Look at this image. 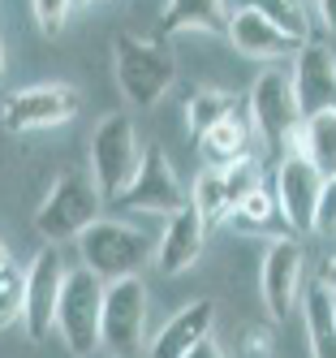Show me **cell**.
Masks as SVG:
<instances>
[{
    "label": "cell",
    "instance_id": "cell-4",
    "mask_svg": "<svg viewBox=\"0 0 336 358\" xmlns=\"http://www.w3.org/2000/svg\"><path fill=\"white\" fill-rule=\"evenodd\" d=\"M155 242L143 229L125 224V220H95L82 238H78V255H82V268H91L103 280H125L138 276L151 259H155Z\"/></svg>",
    "mask_w": 336,
    "mask_h": 358
},
{
    "label": "cell",
    "instance_id": "cell-19",
    "mask_svg": "<svg viewBox=\"0 0 336 358\" xmlns=\"http://www.w3.org/2000/svg\"><path fill=\"white\" fill-rule=\"evenodd\" d=\"M164 17V31L177 35V31H203V35H228V17L233 9L216 5V0H190V5H181V0H173V5L160 9Z\"/></svg>",
    "mask_w": 336,
    "mask_h": 358
},
{
    "label": "cell",
    "instance_id": "cell-9",
    "mask_svg": "<svg viewBox=\"0 0 336 358\" xmlns=\"http://www.w3.org/2000/svg\"><path fill=\"white\" fill-rule=\"evenodd\" d=\"M78 108H82V95H78L69 83H39V87H26V91L5 99L0 125H5L9 134L52 130V125H61V121H73Z\"/></svg>",
    "mask_w": 336,
    "mask_h": 358
},
{
    "label": "cell",
    "instance_id": "cell-14",
    "mask_svg": "<svg viewBox=\"0 0 336 358\" xmlns=\"http://www.w3.org/2000/svg\"><path fill=\"white\" fill-rule=\"evenodd\" d=\"M228 43L238 48L242 57H250V61H284V57H298L302 52L293 39H284L272 27V17L263 13V5L233 9V17H228Z\"/></svg>",
    "mask_w": 336,
    "mask_h": 358
},
{
    "label": "cell",
    "instance_id": "cell-16",
    "mask_svg": "<svg viewBox=\"0 0 336 358\" xmlns=\"http://www.w3.org/2000/svg\"><path fill=\"white\" fill-rule=\"evenodd\" d=\"M203 242H207V220H203L194 208L177 212V216L164 224L160 246H155V268H160L164 276L190 272V268L198 264V255H203Z\"/></svg>",
    "mask_w": 336,
    "mask_h": 358
},
{
    "label": "cell",
    "instance_id": "cell-30",
    "mask_svg": "<svg viewBox=\"0 0 336 358\" xmlns=\"http://www.w3.org/2000/svg\"><path fill=\"white\" fill-rule=\"evenodd\" d=\"M310 9H315V17L323 22V31L336 35V0H319V5H310Z\"/></svg>",
    "mask_w": 336,
    "mask_h": 358
},
{
    "label": "cell",
    "instance_id": "cell-3",
    "mask_svg": "<svg viewBox=\"0 0 336 358\" xmlns=\"http://www.w3.org/2000/svg\"><path fill=\"white\" fill-rule=\"evenodd\" d=\"M99 208H103V194L95 186V177L82 169H69L43 194L39 212H35V229H39V238H48V246H57L65 238L78 242L95 220H103Z\"/></svg>",
    "mask_w": 336,
    "mask_h": 358
},
{
    "label": "cell",
    "instance_id": "cell-6",
    "mask_svg": "<svg viewBox=\"0 0 336 358\" xmlns=\"http://www.w3.org/2000/svg\"><path fill=\"white\" fill-rule=\"evenodd\" d=\"M103 289H108V280L95 276L91 268H78L65 276L57 332L73 358H91L103 345Z\"/></svg>",
    "mask_w": 336,
    "mask_h": 358
},
{
    "label": "cell",
    "instance_id": "cell-10",
    "mask_svg": "<svg viewBox=\"0 0 336 358\" xmlns=\"http://www.w3.org/2000/svg\"><path fill=\"white\" fill-rule=\"evenodd\" d=\"M65 255L57 246H43L31 268H26V337L43 341L52 328H57V311H61V294H65Z\"/></svg>",
    "mask_w": 336,
    "mask_h": 358
},
{
    "label": "cell",
    "instance_id": "cell-26",
    "mask_svg": "<svg viewBox=\"0 0 336 358\" xmlns=\"http://www.w3.org/2000/svg\"><path fill=\"white\" fill-rule=\"evenodd\" d=\"M276 212H280V208H276V199H272L268 190H254V194L242 203V208L228 216V224H238V229H263Z\"/></svg>",
    "mask_w": 336,
    "mask_h": 358
},
{
    "label": "cell",
    "instance_id": "cell-32",
    "mask_svg": "<svg viewBox=\"0 0 336 358\" xmlns=\"http://www.w3.org/2000/svg\"><path fill=\"white\" fill-rule=\"evenodd\" d=\"M323 285H328V294L336 298V255H332V259L323 264Z\"/></svg>",
    "mask_w": 336,
    "mask_h": 358
},
{
    "label": "cell",
    "instance_id": "cell-22",
    "mask_svg": "<svg viewBox=\"0 0 336 358\" xmlns=\"http://www.w3.org/2000/svg\"><path fill=\"white\" fill-rule=\"evenodd\" d=\"M190 208L207 220V224H220L228 220V199H224V177L216 169H203L198 182H194V194H190Z\"/></svg>",
    "mask_w": 336,
    "mask_h": 358
},
{
    "label": "cell",
    "instance_id": "cell-23",
    "mask_svg": "<svg viewBox=\"0 0 336 358\" xmlns=\"http://www.w3.org/2000/svg\"><path fill=\"white\" fill-rule=\"evenodd\" d=\"M263 13L272 17V27H276L284 39H293L298 48L315 39V31H310V17H315V9H310V5H263Z\"/></svg>",
    "mask_w": 336,
    "mask_h": 358
},
{
    "label": "cell",
    "instance_id": "cell-11",
    "mask_svg": "<svg viewBox=\"0 0 336 358\" xmlns=\"http://www.w3.org/2000/svg\"><path fill=\"white\" fill-rule=\"evenodd\" d=\"M121 208H134V212H155V216H164L173 220L177 212H186L190 203H186V190H181L177 182V173L164 156V147H143V164L134 173V182H129V190L121 194Z\"/></svg>",
    "mask_w": 336,
    "mask_h": 358
},
{
    "label": "cell",
    "instance_id": "cell-17",
    "mask_svg": "<svg viewBox=\"0 0 336 358\" xmlns=\"http://www.w3.org/2000/svg\"><path fill=\"white\" fill-rule=\"evenodd\" d=\"M250 143H254V125H250V113H246V104H242L238 117L224 121V125H216V130L198 143V156H203L207 169L224 173V169H233V164L250 160Z\"/></svg>",
    "mask_w": 336,
    "mask_h": 358
},
{
    "label": "cell",
    "instance_id": "cell-5",
    "mask_svg": "<svg viewBox=\"0 0 336 358\" xmlns=\"http://www.w3.org/2000/svg\"><path fill=\"white\" fill-rule=\"evenodd\" d=\"M138 164H143V151H138V134H134V117H129V113L99 117L95 134H91V169L87 173L95 177L103 203L121 199L129 190Z\"/></svg>",
    "mask_w": 336,
    "mask_h": 358
},
{
    "label": "cell",
    "instance_id": "cell-13",
    "mask_svg": "<svg viewBox=\"0 0 336 358\" xmlns=\"http://www.w3.org/2000/svg\"><path fill=\"white\" fill-rule=\"evenodd\" d=\"M293 91H298L302 117L336 108V57H332L328 39L315 35L310 43H302V52L293 61Z\"/></svg>",
    "mask_w": 336,
    "mask_h": 358
},
{
    "label": "cell",
    "instance_id": "cell-31",
    "mask_svg": "<svg viewBox=\"0 0 336 358\" xmlns=\"http://www.w3.org/2000/svg\"><path fill=\"white\" fill-rule=\"evenodd\" d=\"M186 358H224V350H220V345H216L212 337H207V341H198V345H194V350H190Z\"/></svg>",
    "mask_w": 336,
    "mask_h": 358
},
{
    "label": "cell",
    "instance_id": "cell-15",
    "mask_svg": "<svg viewBox=\"0 0 336 358\" xmlns=\"http://www.w3.org/2000/svg\"><path fill=\"white\" fill-rule=\"evenodd\" d=\"M212 324H216V302L212 298H194L155 332V341H151L147 354L151 358H186L198 341L212 337Z\"/></svg>",
    "mask_w": 336,
    "mask_h": 358
},
{
    "label": "cell",
    "instance_id": "cell-2",
    "mask_svg": "<svg viewBox=\"0 0 336 358\" xmlns=\"http://www.w3.org/2000/svg\"><path fill=\"white\" fill-rule=\"evenodd\" d=\"M246 113H250V125H254V134L263 138L268 151H276V156L302 151V125H306V117H302V104H298L293 78L284 69H263L250 83Z\"/></svg>",
    "mask_w": 336,
    "mask_h": 358
},
{
    "label": "cell",
    "instance_id": "cell-20",
    "mask_svg": "<svg viewBox=\"0 0 336 358\" xmlns=\"http://www.w3.org/2000/svg\"><path fill=\"white\" fill-rule=\"evenodd\" d=\"M306 337H310V358H336V298L328 285H310L306 294Z\"/></svg>",
    "mask_w": 336,
    "mask_h": 358
},
{
    "label": "cell",
    "instance_id": "cell-27",
    "mask_svg": "<svg viewBox=\"0 0 336 358\" xmlns=\"http://www.w3.org/2000/svg\"><path fill=\"white\" fill-rule=\"evenodd\" d=\"M73 9L78 5H65V0H39V5H31V13H35V22H39L43 35H61V27L69 22Z\"/></svg>",
    "mask_w": 336,
    "mask_h": 358
},
{
    "label": "cell",
    "instance_id": "cell-7",
    "mask_svg": "<svg viewBox=\"0 0 336 358\" xmlns=\"http://www.w3.org/2000/svg\"><path fill=\"white\" fill-rule=\"evenodd\" d=\"M103 350L117 358H138L147 345V285L143 276L108 280L103 289Z\"/></svg>",
    "mask_w": 336,
    "mask_h": 358
},
{
    "label": "cell",
    "instance_id": "cell-1",
    "mask_svg": "<svg viewBox=\"0 0 336 358\" xmlns=\"http://www.w3.org/2000/svg\"><path fill=\"white\" fill-rule=\"evenodd\" d=\"M112 69L117 87L134 108H155L177 83V57L164 39L143 35H117L112 39Z\"/></svg>",
    "mask_w": 336,
    "mask_h": 358
},
{
    "label": "cell",
    "instance_id": "cell-34",
    "mask_svg": "<svg viewBox=\"0 0 336 358\" xmlns=\"http://www.w3.org/2000/svg\"><path fill=\"white\" fill-rule=\"evenodd\" d=\"M5 69L9 65H5V43H0V87H5Z\"/></svg>",
    "mask_w": 336,
    "mask_h": 358
},
{
    "label": "cell",
    "instance_id": "cell-33",
    "mask_svg": "<svg viewBox=\"0 0 336 358\" xmlns=\"http://www.w3.org/2000/svg\"><path fill=\"white\" fill-rule=\"evenodd\" d=\"M5 268H13V264H9V246H5V238H0V272H5Z\"/></svg>",
    "mask_w": 336,
    "mask_h": 358
},
{
    "label": "cell",
    "instance_id": "cell-8",
    "mask_svg": "<svg viewBox=\"0 0 336 358\" xmlns=\"http://www.w3.org/2000/svg\"><path fill=\"white\" fill-rule=\"evenodd\" d=\"M323 182H328V177L310 164L306 151H289V156H280V164H276V208H280L284 224L293 229V238L315 234Z\"/></svg>",
    "mask_w": 336,
    "mask_h": 358
},
{
    "label": "cell",
    "instance_id": "cell-28",
    "mask_svg": "<svg viewBox=\"0 0 336 358\" xmlns=\"http://www.w3.org/2000/svg\"><path fill=\"white\" fill-rule=\"evenodd\" d=\"M315 234L336 238V177L323 182V199H319V216H315Z\"/></svg>",
    "mask_w": 336,
    "mask_h": 358
},
{
    "label": "cell",
    "instance_id": "cell-29",
    "mask_svg": "<svg viewBox=\"0 0 336 358\" xmlns=\"http://www.w3.org/2000/svg\"><path fill=\"white\" fill-rule=\"evenodd\" d=\"M272 354V332H246V358H268Z\"/></svg>",
    "mask_w": 336,
    "mask_h": 358
},
{
    "label": "cell",
    "instance_id": "cell-12",
    "mask_svg": "<svg viewBox=\"0 0 336 358\" xmlns=\"http://www.w3.org/2000/svg\"><path fill=\"white\" fill-rule=\"evenodd\" d=\"M302 272H306V250L298 238H276L263 250V268H258V294L272 320H289L293 302L302 294Z\"/></svg>",
    "mask_w": 336,
    "mask_h": 358
},
{
    "label": "cell",
    "instance_id": "cell-24",
    "mask_svg": "<svg viewBox=\"0 0 336 358\" xmlns=\"http://www.w3.org/2000/svg\"><path fill=\"white\" fill-rule=\"evenodd\" d=\"M17 320H26V272L5 268L0 272V332L13 328Z\"/></svg>",
    "mask_w": 336,
    "mask_h": 358
},
{
    "label": "cell",
    "instance_id": "cell-25",
    "mask_svg": "<svg viewBox=\"0 0 336 358\" xmlns=\"http://www.w3.org/2000/svg\"><path fill=\"white\" fill-rule=\"evenodd\" d=\"M224 177V199H228V216L242 208V203L254 194V190H263V177H258V164H254V156L250 160H242V164H233V169H224L220 173Z\"/></svg>",
    "mask_w": 336,
    "mask_h": 358
},
{
    "label": "cell",
    "instance_id": "cell-18",
    "mask_svg": "<svg viewBox=\"0 0 336 358\" xmlns=\"http://www.w3.org/2000/svg\"><path fill=\"white\" fill-rule=\"evenodd\" d=\"M242 104H246V99H238V95L224 91V87H198V91L190 95V104H186V125H190V134L203 143L207 134L216 130V125H224V121L238 117Z\"/></svg>",
    "mask_w": 336,
    "mask_h": 358
},
{
    "label": "cell",
    "instance_id": "cell-21",
    "mask_svg": "<svg viewBox=\"0 0 336 358\" xmlns=\"http://www.w3.org/2000/svg\"><path fill=\"white\" fill-rule=\"evenodd\" d=\"M302 151L310 156V164H315L323 177H336V108H323L315 117H306Z\"/></svg>",
    "mask_w": 336,
    "mask_h": 358
}]
</instances>
